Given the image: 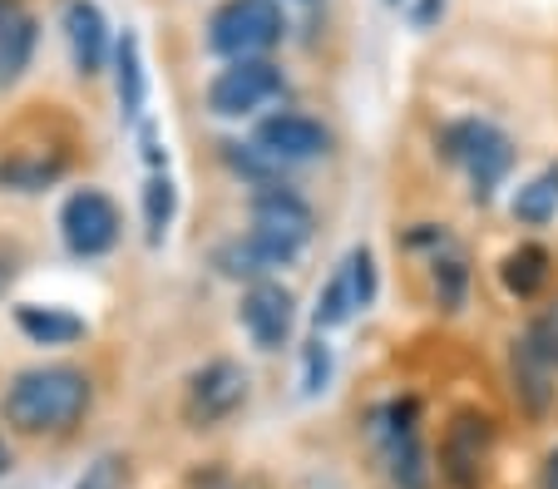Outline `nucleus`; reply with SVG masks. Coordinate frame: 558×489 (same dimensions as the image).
I'll use <instances>...</instances> for the list:
<instances>
[{"mask_svg": "<svg viewBox=\"0 0 558 489\" xmlns=\"http://www.w3.org/2000/svg\"><path fill=\"white\" fill-rule=\"evenodd\" d=\"M5 420L25 436L70 430L89 411V376L74 366H31L5 386Z\"/></svg>", "mask_w": 558, "mask_h": 489, "instance_id": "nucleus-1", "label": "nucleus"}, {"mask_svg": "<svg viewBox=\"0 0 558 489\" xmlns=\"http://www.w3.org/2000/svg\"><path fill=\"white\" fill-rule=\"evenodd\" d=\"M440 154L454 159L474 183V198L485 203L489 193L505 183V173L514 169V144H509L505 129L485 124V119H460L440 134Z\"/></svg>", "mask_w": 558, "mask_h": 489, "instance_id": "nucleus-2", "label": "nucleus"}, {"mask_svg": "<svg viewBox=\"0 0 558 489\" xmlns=\"http://www.w3.org/2000/svg\"><path fill=\"white\" fill-rule=\"evenodd\" d=\"M287 21L277 0H222L208 21V50L228 60H257L282 40Z\"/></svg>", "mask_w": 558, "mask_h": 489, "instance_id": "nucleus-3", "label": "nucleus"}, {"mask_svg": "<svg viewBox=\"0 0 558 489\" xmlns=\"http://www.w3.org/2000/svg\"><path fill=\"white\" fill-rule=\"evenodd\" d=\"M376 440L396 489H430V465H425V445H421V401H411V395L390 401L376 415Z\"/></svg>", "mask_w": 558, "mask_h": 489, "instance_id": "nucleus-4", "label": "nucleus"}, {"mask_svg": "<svg viewBox=\"0 0 558 489\" xmlns=\"http://www.w3.org/2000/svg\"><path fill=\"white\" fill-rule=\"evenodd\" d=\"M282 89H287V80L272 60H232L228 70L213 75L208 109L218 119H243V114H253V109L272 105Z\"/></svg>", "mask_w": 558, "mask_h": 489, "instance_id": "nucleus-5", "label": "nucleus"}, {"mask_svg": "<svg viewBox=\"0 0 558 489\" xmlns=\"http://www.w3.org/2000/svg\"><path fill=\"white\" fill-rule=\"evenodd\" d=\"M495 445V420L485 411H454L440 440V475L450 489H480L485 485V460Z\"/></svg>", "mask_w": 558, "mask_h": 489, "instance_id": "nucleus-6", "label": "nucleus"}, {"mask_svg": "<svg viewBox=\"0 0 558 489\" xmlns=\"http://www.w3.org/2000/svg\"><path fill=\"white\" fill-rule=\"evenodd\" d=\"M371 302H376V257H371V247H351L347 257H341V267L331 272V282L322 288V297H316V331H331L341 327V321H351L356 311H366Z\"/></svg>", "mask_w": 558, "mask_h": 489, "instance_id": "nucleus-7", "label": "nucleus"}, {"mask_svg": "<svg viewBox=\"0 0 558 489\" xmlns=\"http://www.w3.org/2000/svg\"><path fill=\"white\" fill-rule=\"evenodd\" d=\"M60 233L74 257H105L119 243V208L109 193L80 188L60 208Z\"/></svg>", "mask_w": 558, "mask_h": 489, "instance_id": "nucleus-8", "label": "nucleus"}, {"mask_svg": "<svg viewBox=\"0 0 558 489\" xmlns=\"http://www.w3.org/2000/svg\"><path fill=\"white\" fill-rule=\"evenodd\" d=\"M247 401V371L228 356L208 362L203 371L189 376V391H183V415H189V426L208 430L218 420H228L238 405Z\"/></svg>", "mask_w": 558, "mask_h": 489, "instance_id": "nucleus-9", "label": "nucleus"}, {"mask_svg": "<svg viewBox=\"0 0 558 489\" xmlns=\"http://www.w3.org/2000/svg\"><path fill=\"white\" fill-rule=\"evenodd\" d=\"M253 237L272 243L282 257H296L302 243L312 237V208L302 193H292L287 183H267L253 193Z\"/></svg>", "mask_w": 558, "mask_h": 489, "instance_id": "nucleus-10", "label": "nucleus"}, {"mask_svg": "<svg viewBox=\"0 0 558 489\" xmlns=\"http://www.w3.org/2000/svg\"><path fill=\"white\" fill-rule=\"evenodd\" d=\"M292 321H296V302L282 282H257L243 297V327L253 337V346L263 352H282L292 341Z\"/></svg>", "mask_w": 558, "mask_h": 489, "instance_id": "nucleus-11", "label": "nucleus"}, {"mask_svg": "<svg viewBox=\"0 0 558 489\" xmlns=\"http://www.w3.org/2000/svg\"><path fill=\"white\" fill-rule=\"evenodd\" d=\"M257 149H267L277 163H306L331 149V134L306 114H272L257 124Z\"/></svg>", "mask_w": 558, "mask_h": 489, "instance_id": "nucleus-12", "label": "nucleus"}, {"mask_svg": "<svg viewBox=\"0 0 558 489\" xmlns=\"http://www.w3.org/2000/svg\"><path fill=\"white\" fill-rule=\"evenodd\" d=\"M60 25H64V40H70L74 70H80V75H95L109 54V25H105V15H99V5L95 0H64Z\"/></svg>", "mask_w": 558, "mask_h": 489, "instance_id": "nucleus-13", "label": "nucleus"}, {"mask_svg": "<svg viewBox=\"0 0 558 489\" xmlns=\"http://www.w3.org/2000/svg\"><path fill=\"white\" fill-rule=\"evenodd\" d=\"M292 257H282L272 243H263V237H232V243H222L218 253H213V267H218L222 277H238V282H267V272H277V267H287Z\"/></svg>", "mask_w": 558, "mask_h": 489, "instance_id": "nucleus-14", "label": "nucleus"}, {"mask_svg": "<svg viewBox=\"0 0 558 489\" xmlns=\"http://www.w3.org/2000/svg\"><path fill=\"white\" fill-rule=\"evenodd\" d=\"M35 54V21L5 0V11H0V85H15L25 75V64Z\"/></svg>", "mask_w": 558, "mask_h": 489, "instance_id": "nucleus-15", "label": "nucleus"}, {"mask_svg": "<svg viewBox=\"0 0 558 489\" xmlns=\"http://www.w3.org/2000/svg\"><path fill=\"white\" fill-rule=\"evenodd\" d=\"M15 327L25 331L40 346H70V341L85 337V321L64 307H35V302H21L15 307Z\"/></svg>", "mask_w": 558, "mask_h": 489, "instance_id": "nucleus-16", "label": "nucleus"}, {"mask_svg": "<svg viewBox=\"0 0 558 489\" xmlns=\"http://www.w3.org/2000/svg\"><path fill=\"white\" fill-rule=\"evenodd\" d=\"M499 282L509 288V297H538L548 282V253L538 243H524L514 247V253L505 257V267H499Z\"/></svg>", "mask_w": 558, "mask_h": 489, "instance_id": "nucleus-17", "label": "nucleus"}, {"mask_svg": "<svg viewBox=\"0 0 558 489\" xmlns=\"http://www.w3.org/2000/svg\"><path fill=\"white\" fill-rule=\"evenodd\" d=\"M64 173V159L60 154H11V159H0V188H15V193H40L50 188L54 179Z\"/></svg>", "mask_w": 558, "mask_h": 489, "instance_id": "nucleus-18", "label": "nucleus"}, {"mask_svg": "<svg viewBox=\"0 0 558 489\" xmlns=\"http://www.w3.org/2000/svg\"><path fill=\"white\" fill-rule=\"evenodd\" d=\"M554 213H558V163H548L544 173H534V179L514 193V218L529 228H538Z\"/></svg>", "mask_w": 558, "mask_h": 489, "instance_id": "nucleus-19", "label": "nucleus"}, {"mask_svg": "<svg viewBox=\"0 0 558 489\" xmlns=\"http://www.w3.org/2000/svg\"><path fill=\"white\" fill-rule=\"evenodd\" d=\"M114 64H119V105H124L129 119H138L144 114L148 80H144V54H138V35L134 30H124V40H119V50H114Z\"/></svg>", "mask_w": 558, "mask_h": 489, "instance_id": "nucleus-20", "label": "nucleus"}, {"mask_svg": "<svg viewBox=\"0 0 558 489\" xmlns=\"http://www.w3.org/2000/svg\"><path fill=\"white\" fill-rule=\"evenodd\" d=\"M173 208H179V188H173L169 173H154L144 188V223H148V243H163V233H169L173 223Z\"/></svg>", "mask_w": 558, "mask_h": 489, "instance_id": "nucleus-21", "label": "nucleus"}, {"mask_svg": "<svg viewBox=\"0 0 558 489\" xmlns=\"http://www.w3.org/2000/svg\"><path fill=\"white\" fill-rule=\"evenodd\" d=\"M222 159L232 163L238 173H247V179L257 183V188H267V183L282 179L287 163H277L267 149H257V144H222Z\"/></svg>", "mask_w": 558, "mask_h": 489, "instance_id": "nucleus-22", "label": "nucleus"}, {"mask_svg": "<svg viewBox=\"0 0 558 489\" xmlns=\"http://www.w3.org/2000/svg\"><path fill=\"white\" fill-rule=\"evenodd\" d=\"M519 352H524L529 362H538L544 371H554L558 366V307H548L544 317L529 327V337L519 341Z\"/></svg>", "mask_w": 558, "mask_h": 489, "instance_id": "nucleus-23", "label": "nucleus"}, {"mask_svg": "<svg viewBox=\"0 0 558 489\" xmlns=\"http://www.w3.org/2000/svg\"><path fill=\"white\" fill-rule=\"evenodd\" d=\"M464 282H470V272H464V257L460 253L435 257V297H440L445 311H454L464 302Z\"/></svg>", "mask_w": 558, "mask_h": 489, "instance_id": "nucleus-24", "label": "nucleus"}, {"mask_svg": "<svg viewBox=\"0 0 558 489\" xmlns=\"http://www.w3.org/2000/svg\"><path fill=\"white\" fill-rule=\"evenodd\" d=\"M514 381H519V391H524L529 411H544L548 405V371L538 362H529L519 346H514Z\"/></svg>", "mask_w": 558, "mask_h": 489, "instance_id": "nucleus-25", "label": "nucleus"}, {"mask_svg": "<svg viewBox=\"0 0 558 489\" xmlns=\"http://www.w3.org/2000/svg\"><path fill=\"white\" fill-rule=\"evenodd\" d=\"M327 381H331V352H327V341L316 337V341H306V352H302V395L327 391Z\"/></svg>", "mask_w": 558, "mask_h": 489, "instance_id": "nucleus-26", "label": "nucleus"}, {"mask_svg": "<svg viewBox=\"0 0 558 489\" xmlns=\"http://www.w3.org/2000/svg\"><path fill=\"white\" fill-rule=\"evenodd\" d=\"M119 485H124V460H119V455H99L74 489H119Z\"/></svg>", "mask_w": 558, "mask_h": 489, "instance_id": "nucleus-27", "label": "nucleus"}, {"mask_svg": "<svg viewBox=\"0 0 558 489\" xmlns=\"http://www.w3.org/2000/svg\"><path fill=\"white\" fill-rule=\"evenodd\" d=\"M445 11V0H421V5H415V25H435V15H440Z\"/></svg>", "mask_w": 558, "mask_h": 489, "instance_id": "nucleus-28", "label": "nucleus"}, {"mask_svg": "<svg viewBox=\"0 0 558 489\" xmlns=\"http://www.w3.org/2000/svg\"><path fill=\"white\" fill-rule=\"evenodd\" d=\"M544 489H558V450L548 455V465H544Z\"/></svg>", "mask_w": 558, "mask_h": 489, "instance_id": "nucleus-29", "label": "nucleus"}, {"mask_svg": "<svg viewBox=\"0 0 558 489\" xmlns=\"http://www.w3.org/2000/svg\"><path fill=\"white\" fill-rule=\"evenodd\" d=\"M11 469V450H5V436H0V475Z\"/></svg>", "mask_w": 558, "mask_h": 489, "instance_id": "nucleus-30", "label": "nucleus"}, {"mask_svg": "<svg viewBox=\"0 0 558 489\" xmlns=\"http://www.w3.org/2000/svg\"><path fill=\"white\" fill-rule=\"evenodd\" d=\"M386 5H405V0H386Z\"/></svg>", "mask_w": 558, "mask_h": 489, "instance_id": "nucleus-31", "label": "nucleus"}, {"mask_svg": "<svg viewBox=\"0 0 558 489\" xmlns=\"http://www.w3.org/2000/svg\"><path fill=\"white\" fill-rule=\"evenodd\" d=\"M0 11H5V0H0Z\"/></svg>", "mask_w": 558, "mask_h": 489, "instance_id": "nucleus-32", "label": "nucleus"}]
</instances>
